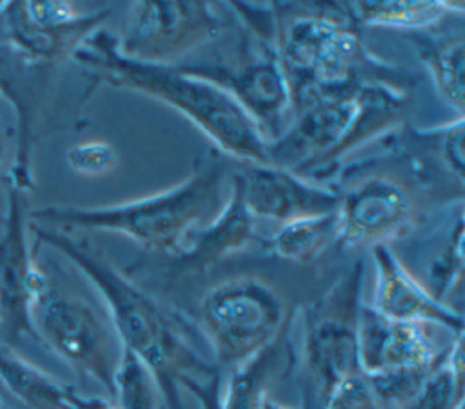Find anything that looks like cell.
<instances>
[{
  "label": "cell",
  "mask_w": 465,
  "mask_h": 409,
  "mask_svg": "<svg viewBox=\"0 0 465 409\" xmlns=\"http://www.w3.org/2000/svg\"><path fill=\"white\" fill-rule=\"evenodd\" d=\"M33 231L38 244L64 254L100 293L122 349L147 367L165 409H183L185 378L203 380L220 371L196 353L173 313L118 271L96 245L38 224Z\"/></svg>",
  "instance_id": "6da1fadb"
},
{
  "label": "cell",
  "mask_w": 465,
  "mask_h": 409,
  "mask_svg": "<svg viewBox=\"0 0 465 409\" xmlns=\"http://www.w3.org/2000/svg\"><path fill=\"white\" fill-rule=\"evenodd\" d=\"M71 58L102 84L131 89L171 105L240 164H271L267 142L236 100L220 85L180 65L129 60L120 55L116 36L105 29L87 36Z\"/></svg>",
  "instance_id": "7a4b0ae2"
},
{
  "label": "cell",
  "mask_w": 465,
  "mask_h": 409,
  "mask_svg": "<svg viewBox=\"0 0 465 409\" xmlns=\"http://www.w3.org/2000/svg\"><path fill=\"white\" fill-rule=\"evenodd\" d=\"M409 104L396 80H361L294 100L289 131L269 145V162L298 176L332 173L354 147L394 127Z\"/></svg>",
  "instance_id": "3957f363"
},
{
  "label": "cell",
  "mask_w": 465,
  "mask_h": 409,
  "mask_svg": "<svg viewBox=\"0 0 465 409\" xmlns=\"http://www.w3.org/2000/svg\"><path fill=\"white\" fill-rule=\"evenodd\" d=\"M223 178V165L209 164L182 184L158 195L107 207L47 205L31 211L29 216L44 224V227L60 231L120 233L147 251L174 256L185 244L189 231L220 205Z\"/></svg>",
  "instance_id": "277c9868"
},
{
  "label": "cell",
  "mask_w": 465,
  "mask_h": 409,
  "mask_svg": "<svg viewBox=\"0 0 465 409\" xmlns=\"http://www.w3.org/2000/svg\"><path fill=\"white\" fill-rule=\"evenodd\" d=\"M278 25L276 55L294 100L361 80H398L394 67L378 62L340 4L309 5Z\"/></svg>",
  "instance_id": "5b68a950"
},
{
  "label": "cell",
  "mask_w": 465,
  "mask_h": 409,
  "mask_svg": "<svg viewBox=\"0 0 465 409\" xmlns=\"http://www.w3.org/2000/svg\"><path fill=\"white\" fill-rule=\"evenodd\" d=\"M196 322L222 369L236 367L271 345L291 325V314L272 285L254 276H238L202 296Z\"/></svg>",
  "instance_id": "8992f818"
},
{
  "label": "cell",
  "mask_w": 465,
  "mask_h": 409,
  "mask_svg": "<svg viewBox=\"0 0 465 409\" xmlns=\"http://www.w3.org/2000/svg\"><path fill=\"white\" fill-rule=\"evenodd\" d=\"M363 264L358 260L303 311V374L307 398L318 409L345 380L361 373L358 314Z\"/></svg>",
  "instance_id": "52a82bcc"
},
{
  "label": "cell",
  "mask_w": 465,
  "mask_h": 409,
  "mask_svg": "<svg viewBox=\"0 0 465 409\" xmlns=\"http://www.w3.org/2000/svg\"><path fill=\"white\" fill-rule=\"evenodd\" d=\"M31 322L38 342L113 396L122 345L109 316L85 298L54 289L47 280L33 304Z\"/></svg>",
  "instance_id": "ba28073f"
},
{
  "label": "cell",
  "mask_w": 465,
  "mask_h": 409,
  "mask_svg": "<svg viewBox=\"0 0 465 409\" xmlns=\"http://www.w3.org/2000/svg\"><path fill=\"white\" fill-rule=\"evenodd\" d=\"M222 24L207 2H134L116 47L134 62L174 65L198 45L216 38Z\"/></svg>",
  "instance_id": "9c48e42d"
},
{
  "label": "cell",
  "mask_w": 465,
  "mask_h": 409,
  "mask_svg": "<svg viewBox=\"0 0 465 409\" xmlns=\"http://www.w3.org/2000/svg\"><path fill=\"white\" fill-rule=\"evenodd\" d=\"M336 224L341 247L389 245L420 222L414 189L400 176L372 173L338 191Z\"/></svg>",
  "instance_id": "30bf717a"
},
{
  "label": "cell",
  "mask_w": 465,
  "mask_h": 409,
  "mask_svg": "<svg viewBox=\"0 0 465 409\" xmlns=\"http://www.w3.org/2000/svg\"><path fill=\"white\" fill-rule=\"evenodd\" d=\"M180 67L227 91L252 120L267 145L289 131L294 118L292 93L274 47L263 44L260 53H251L236 65Z\"/></svg>",
  "instance_id": "8fae6325"
},
{
  "label": "cell",
  "mask_w": 465,
  "mask_h": 409,
  "mask_svg": "<svg viewBox=\"0 0 465 409\" xmlns=\"http://www.w3.org/2000/svg\"><path fill=\"white\" fill-rule=\"evenodd\" d=\"M24 189L11 184L7 211L0 229V329L11 340L35 336L31 311L47 276L36 264L27 242V213Z\"/></svg>",
  "instance_id": "7c38bea8"
},
{
  "label": "cell",
  "mask_w": 465,
  "mask_h": 409,
  "mask_svg": "<svg viewBox=\"0 0 465 409\" xmlns=\"http://www.w3.org/2000/svg\"><path fill=\"white\" fill-rule=\"evenodd\" d=\"M234 175L243 204L254 218L287 224L329 214L338 207L340 196L334 187L316 185L274 164H240Z\"/></svg>",
  "instance_id": "4fadbf2b"
},
{
  "label": "cell",
  "mask_w": 465,
  "mask_h": 409,
  "mask_svg": "<svg viewBox=\"0 0 465 409\" xmlns=\"http://www.w3.org/2000/svg\"><path fill=\"white\" fill-rule=\"evenodd\" d=\"M447 349L436 347L423 324L389 320L371 305L361 304L358 354L363 374L405 367H436L445 358Z\"/></svg>",
  "instance_id": "5bb4252c"
},
{
  "label": "cell",
  "mask_w": 465,
  "mask_h": 409,
  "mask_svg": "<svg viewBox=\"0 0 465 409\" xmlns=\"http://www.w3.org/2000/svg\"><path fill=\"white\" fill-rule=\"evenodd\" d=\"M376 264V287L371 307L396 322L436 324L454 336L463 334V316L450 305L436 300L429 289L414 278L389 245L371 249Z\"/></svg>",
  "instance_id": "9a60e30c"
},
{
  "label": "cell",
  "mask_w": 465,
  "mask_h": 409,
  "mask_svg": "<svg viewBox=\"0 0 465 409\" xmlns=\"http://www.w3.org/2000/svg\"><path fill=\"white\" fill-rule=\"evenodd\" d=\"M231 196L222 211L203 227L189 231V244L174 254L176 274L205 273L222 258L242 251L254 240V216L243 204L236 175H232Z\"/></svg>",
  "instance_id": "2e32d148"
},
{
  "label": "cell",
  "mask_w": 465,
  "mask_h": 409,
  "mask_svg": "<svg viewBox=\"0 0 465 409\" xmlns=\"http://www.w3.org/2000/svg\"><path fill=\"white\" fill-rule=\"evenodd\" d=\"M463 116L429 131L407 129V162L414 178L427 191L445 193L447 198H463Z\"/></svg>",
  "instance_id": "e0dca14e"
},
{
  "label": "cell",
  "mask_w": 465,
  "mask_h": 409,
  "mask_svg": "<svg viewBox=\"0 0 465 409\" xmlns=\"http://www.w3.org/2000/svg\"><path fill=\"white\" fill-rule=\"evenodd\" d=\"M0 387L25 409H93L102 398L84 396L0 344Z\"/></svg>",
  "instance_id": "ac0fdd59"
},
{
  "label": "cell",
  "mask_w": 465,
  "mask_h": 409,
  "mask_svg": "<svg viewBox=\"0 0 465 409\" xmlns=\"http://www.w3.org/2000/svg\"><path fill=\"white\" fill-rule=\"evenodd\" d=\"M289 327L271 345L232 367L227 385L222 387V409H260L262 402L269 396L271 380L278 371L289 369Z\"/></svg>",
  "instance_id": "d6986e66"
},
{
  "label": "cell",
  "mask_w": 465,
  "mask_h": 409,
  "mask_svg": "<svg viewBox=\"0 0 465 409\" xmlns=\"http://www.w3.org/2000/svg\"><path fill=\"white\" fill-rule=\"evenodd\" d=\"M343 16L352 25L392 27L403 31H421L445 15H461L463 4L450 2H352L340 4Z\"/></svg>",
  "instance_id": "ffe728a7"
},
{
  "label": "cell",
  "mask_w": 465,
  "mask_h": 409,
  "mask_svg": "<svg viewBox=\"0 0 465 409\" xmlns=\"http://www.w3.org/2000/svg\"><path fill=\"white\" fill-rule=\"evenodd\" d=\"M407 38L414 44L438 93L449 105L463 113V36H432L421 31H411Z\"/></svg>",
  "instance_id": "44dd1931"
},
{
  "label": "cell",
  "mask_w": 465,
  "mask_h": 409,
  "mask_svg": "<svg viewBox=\"0 0 465 409\" xmlns=\"http://www.w3.org/2000/svg\"><path fill=\"white\" fill-rule=\"evenodd\" d=\"M338 240L336 211L322 216L292 220L269 238L265 249L269 254L294 264H311L318 260Z\"/></svg>",
  "instance_id": "7402d4cb"
},
{
  "label": "cell",
  "mask_w": 465,
  "mask_h": 409,
  "mask_svg": "<svg viewBox=\"0 0 465 409\" xmlns=\"http://www.w3.org/2000/svg\"><path fill=\"white\" fill-rule=\"evenodd\" d=\"M407 409H463V334L454 338L445 358Z\"/></svg>",
  "instance_id": "603a6c76"
},
{
  "label": "cell",
  "mask_w": 465,
  "mask_h": 409,
  "mask_svg": "<svg viewBox=\"0 0 465 409\" xmlns=\"http://www.w3.org/2000/svg\"><path fill=\"white\" fill-rule=\"evenodd\" d=\"M111 398L116 409H160V393L151 373L125 349H122Z\"/></svg>",
  "instance_id": "cb8c5ba5"
},
{
  "label": "cell",
  "mask_w": 465,
  "mask_h": 409,
  "mask_svg": "<svg viewBox=\"0 0 465 409\" xmlns=\"http://www.w3.org/2000/svg\"><path fill=\"white\" fill-rule=\"evenodd\" d=\"M463 274V220L456 218L450 236L445 240L441 253L429 267V293L445 304V296L461 282Z\"/></svg>",
  "instance_id": "d4e9b609"
},
{
  "label": "cell",
  "mask_w": 465,
  "mask_h": 409,
  "mask_svg": "<svg viewBox=\"0 0 465 409\" xmlns=\"http://www.w3.org/2000/svg\"><path fill=\"white\" fill-rule=\"evenodd\" d=\"M67 165L84 176H102L118 165V153L102 140H91L73 145L65 153Z\"/></svg>",
  "instance_id": "484cf974"
},
{
  "label": "cell",
  "mask_w": 465,
  "mask_h": 409,
  "mask_svg": "<svg viewBox=\"0 0 465 409\" xmlns=\"http://www.w3.org/2000/svg\"><path fill=\"white\" fill-rule=\"evenodd\" d=\"M322 409H383L363 373L340 384Z\"/></svg>",
  "instance_id": "4316f807"
},
{
  "label": "cell",
  "mask_w": 465,
  "mask_h": 409,
  "mask_svg": "<svg viewBox=\"0 0 465 409\" xmlns=\"http://www.w3.org/2000/svg\"><path fill=\"white\" fill-rule=\"evenodd\" d=\"M182 389H187L196 400L200 409H222V374L220 371L205 380L185 378Z\"/></svg>",
  "instance_id": "83f0119b"
},
{
  "label": "cell",
  "mask_w": 465,
  "mask_h": 409,
  "mask_svg": "<svg viewBox=\"0 0 465 409\" xmlns=\"http://www.w3.org/2000/svg\"><path fill=\"white\" fill-rule=\"evenodd\" d=\"M260 409H296V407H291V405H285V404H280V402H276V400H272L271 396H267L263 402H262V405H260Z\"/></svg>",
  "instance_id": "f1b7e54d"
},
{
  "label": "cell",
  "mask_w": 465,
  "mask_h": 409,
  "mask_svg": "<svg viewBox=\"0 0 465 409\" xmlns=\"http://www.w3.org/2000/svg\"><path fill=\"white\" fill-rule=\"evenodd\" d=\"M4 156H5V147H4V138L0 133V173H2V165H4Z\"/></svg>",
  "instance_id": "f546056e"
},
{
  "label": "cell",
  "mask_w": 465,
  "mask_h": 409,
  "mask_svg": "<svg viewBox=\"0 0 465 409\" xmlns=\"http://www.w3.org/2000/svg\"><path fill=\"white\" fill-rule=\"evenodd\" d=\"M93 409H116L111 402H105V400H102L96 407H93Z\"/></svg>",
  "instance_id": "4dcf8cb0"
},
{
  "label": "cell",
  "mask_w": 465,
  "mask_h": 409,
  "mask_svg": "<svg viewBox=\"0 0 465 409\" xmlns=\"http://www.w3.org/2000/svg\"><path fill=\"white\" fill-rule=\"evenodd\" d=\"M0 409H4V407H0Z\"/></svg>",
  "instance_id": "1f68e13d"
}]
</instances>
